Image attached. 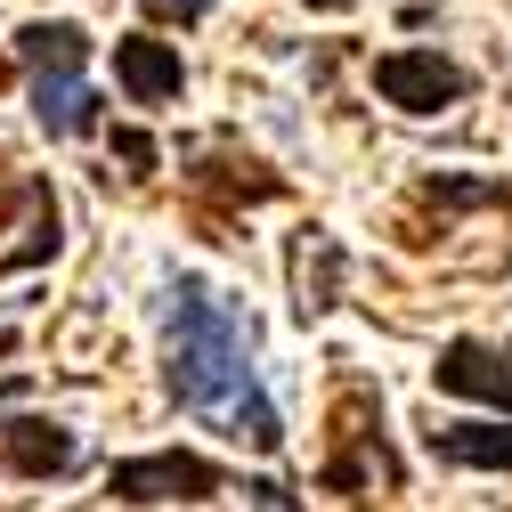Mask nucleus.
<instances>
[{"instance_id": "f257e3e1", "label": "nucleus", "mask_w": 512, "mask_h": 512, "mask_svg": "<svg viewBox=\"0 0 512 512\" xmlns=\"http://www.w3.org/2000/svg\"><path fill=\"white\" fill-rule=\"evenodd\" d=\"M163 382H171V399L187 415L252 439L261 456L285 447V415L269 407L261 374H252V326L204 277H171L163 285Z\"/></svg>"}, {"instance_id": "f03ea898", "label": "nucleus", "mask_w": 512, "mask_h": 512, "mask_svg": "<svg viewBox=\"0 0 512 512\" xmlns=\"http://www.w3.org/2000/svg\"><path fill=\"white\" fill-rule=\"evenodd\" d=\"M17 66H33V122L49 139H90L98 131V90L82 82V66H90V33L82 25L33 17L17 33Z\"/></svg>"}, {"instance_id": "7ed1b4c3", "label": "nucleus", "mask_w": 512, "mask_h": 512, "mask_svg": "<svg viewBox=\"0 0 512 512\" xmlns=\"http://www.w3.org/2000/svg\"><path fill=\"white\" fill-rule=\"evenodd\" d=\"M374 488H407V456L382 431V399L366 382L334 391V456L317 464V496H374Z\"/></svg>"}, {"instance_id": "20e7f679", "label": "nucleus", "mask_w": 512, "mask_h": 512, "mask_svg": "<svg viewBox=\"0 0 512 512\" xmlns=\"http://www.w3.org/2000/svg\"><path fill=\"white\" fill-rule=\"evenodd\" d=\"M228 472L212 456H187V447H155V456H122L106 472V496L114 504H204L220 496Z\"/></svg>"}, {"instance_id": "39448f33", "label": "nucleus", "mask_w": 512, "mask_h": 512, "mask_svg": "<svg viewBox=\"0 0 512 512\" xmlns=\"http://www.w3.org/2000/svg\"><path fill=\"white\" fill-rule=\"evenodd\" d=\"M374 90L399 114H447L472 90V74L456 66V57H439V49H382L374 57Z\"/></svg>"}, {"instance_id": "423d86ee", "label": "nucleus", "mask_w": 512, "mask_h": 512, "mask_svg": "<svg viewBox=\"0 0 512 512\" xmlns=\"http://www.w3.org/2000/svg\"><path fill=\"white\" fill-rule=\"evenodd\" d=\"M431 382L447 399H480V407H496V415H512V358L496 350V342H472V334H456L439 358H431Z\"/></svg>"}, {"instance_id": "0eeeda50", "label": "nucleus", "mask_w": 512, "mask_h": 512, "mask_svg": "<svg viewBox=\"0 0 512 512\" xmlns=\"http://www.w3.org/2000/svg\"><path fill=\"white\" fill-rule=\"evenodd\" d=\"M74 464H82V439L57 423V415H9V423H0V472L57 480V472H74Z\"/></svg>"}, {"instance_id": "6e6552de", "label": "nucleus", "mask_w": 512, "mask_h": 512, "mask_svg": "<svg viewBox=\"0 0 512 512\" xmlns=\"http://www.w3.org/2000/svg\"><path fill=\"white\" fill-rule=\"evenodd\" d=\"M114 82L131 90V106H171V98L187 90V66H179L171 41L131 33V41H114Z\"/></svg>"}, {"instance_id": "1a4fd4ad", "label": "nucleus", "mask_w": 512, "mask_h": 512, "mask_svg": "<svg viewBox=\"0 0 512 512\" xmlns=\"http://www.w3.org/2000/svg\"><path fill=\"white\" fill-rule=\"evenodd\" d=\"M431 456L464 464V472H512V415L504 423H439Z\"/></svg>"}, {"instance_id": "9d476101", "label": "nucleus", "mask_w": 512, "mask_h": 512, "mask_svg": "<svg viewBox=\"0 0 512 512\" xmlns=\"http://www.w3.org/2000/svg\"><path fill=\"white\" fill-rule=\"evenodd\" d=\"M423 196H431V204H504V187H488V179H480V187H472V179H431Z\"/></svg>"}, {"instance_id": "9b49d317", "label": "nucleus", "mask_w": 512, "mask_h": 512, "mask_svg": "<svg viewBox=\"0 0 512 512\" xmlns=\"http://www.w3.org/2000/svg\"><path fill=\"white\" fill-rule=\"evenodd\" d=\"M114 155L131 163V179H155V139L147 131H114Z\"/></svg>"}, {"instance_id": "f8f14e48", "label": "nucleus", "mask_w": 512, "mask_h": 512, "mask_svg": "<svg viewBox=\"0 0 512 512\" xmlns=\"http://www.w3.org/2000/svg\"><path fill=\"white\" fill-rule=\"evenodd\" d=\"M139 9H147V17H163V25H171V17H179V25H196L212 0H139Z\"/></svg>"}, {"instance_id": "ddd939ff", "label": "nucleus", "mask_w": 512, "mask_h": 512, "mask_svg": "<svg viewBox=\"0 0 512 512\" xmlns=\"http://www.w3.org/2000/svg\"><path fill=\"white\" fill-rule=\"evenodd\" d=\"M309 9H350V0H309Z\"/></svg>"}, {"instance_id": "4468645a", "label": "nucleus", "mask_w": 512, "mask_h": 512, "mask_svg": "<svg viewBox=\"0 0 512 512\" xmlns=\"http://www.w3.org/2000/svg\"><path fill=\"white\" fill-rule=\"evenodd\" d=\"M9 74H17V57H0V82H9Z\"/></svg>"}]
</instances>
